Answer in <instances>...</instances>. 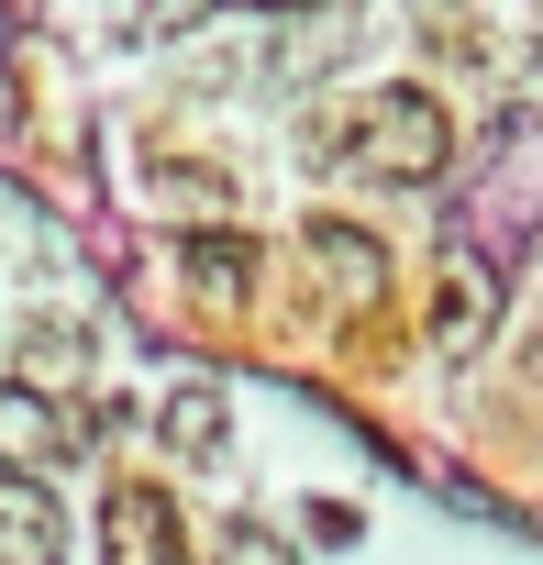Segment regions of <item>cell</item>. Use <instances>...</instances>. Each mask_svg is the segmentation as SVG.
<instances>
[{"label": "cell", "instance_id": "cell-9", "mask_svg": "<svg viewBox=\"0 0 543 565\" xmlns=\"http://www.w3.org/2000/svg\"><path fill=\"white\" fill-rule=\"evenodd\" d=\"M255 12H311V0H255Z\"/></svg>", "mask_w": 543, "mask_h": 565}, {"label": "cell", "instance_id": "cell-8", "mask_svg": "<svg viewBox=\"0 0 543 565\" xmlns=\"http://www.w3.org/2000/svg\"><path fill=\"white\" fill-rule=\"evenodd\" d=\"M211 565H300V554H289V543H278V532H266V521H233V532H222V554H211Z\"/></svg>", "mask_w": 543, "mask_h": 565}, {"label": "cell", "instance_id": "cell-5", "mask_svg": "<svg viewBox=\"0 0 543 565\" xmlns=\"http://www.w3.org/2000/svg\"><path fill=\"white\" fill-rule=\"evenodd\" d=\"M311 277H333L344 311L388 300V255H377V233H355V222H311Z\"/></svg>", "mask_w": 543, "mask_h": 565}, {"label": "cell", "instance_id": "cell-4", "mask_svg": "<svg viewBox=\"0 0 543 565\" xmlns=\"http://www.w3.org/2000/svg\"><path fill=\"white\" fill-rule=\"evenodd\" d=\"M0 565H67V521L45 477H0Z\"/></svg>", "mask_w": 543, "mask_h": 565}, {"label": "cell", "instance_id": "cell-1", "mask_svg": "<svg viewBox=\"0 0 543 565\" xmlns=\"http://www.w3.org/2000/svg\"><path fill=\"white\" fill-rule=\"evenodd\" d=\"M333 156H344L355 178H377V189H422V178H444L455 122H444L433 89H377V100H355V111L333 122Z\"/></svg>", "mask_w": 543, "mask_h": 565}, {"label": "cell", "instance_id": "cell-6", "mask_svg": "<svg viewBox=\"0 0 543 565\" xmlns=\"http://www.w3.org/2000/svg\"><path fill=\"white\" fill-rule=\"evenodd\" d=\"M178 277H189L200 311H244V289H255V244H244V233H189V244H178Z\"/></svg>", "mask_w": 543, "mask_h": 565}, {"label": "cell", "instance_id": "cell-3", "mask_svg": "<svg viewBox=\"0 0 543 565\" xmlns=\"http://www.w3.org/2000/svg\"><path fill=\"white\" fill-rule=\"evenodd\" d=\"M78 455V422L45 399V388H0V477H45V466H67Z\"/></svg>", "mask_w": 543, "mask_h": 565}, {"label": "cell", "instance_id": "cell-7", "mask_svg": "<svg viewBox=\"0 0 543 565\" xmlns=\"http://www.w3.org/2000/svg\"><path fill=\"white\" fill-rule=\"evenodd\" d=\"M156 444H167L178 466H222V388H178V399L156 411Z\"/></svg>", "mask_w": 543, "mask_h": 565}, {"label": "cell", "instance_id": "cell-2", "mask_svg": "<svg viewBox=\"0 0 543 565\" xmlns=\"http://www.w3.org/2000/svg\"><path fill=\"white\" fill-rule=\"evenodd\" d=\"M100 554H111V565H189L178 499H167V488H145V477H123V488H111V510H100Z\"/></svg>", "mask_w": 543, "mask_h": 565}]
</instances>
